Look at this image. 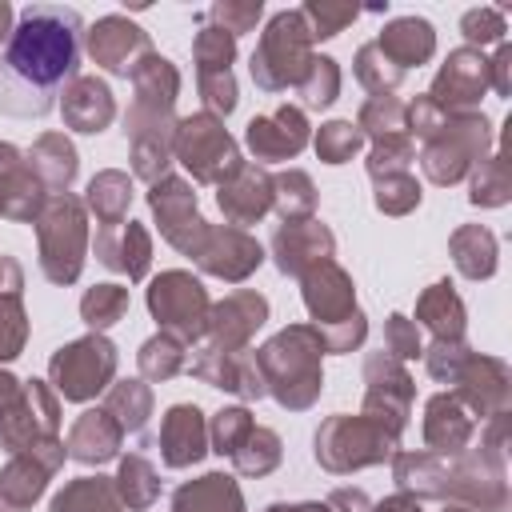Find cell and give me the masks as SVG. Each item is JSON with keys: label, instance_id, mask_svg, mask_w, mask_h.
Wrapping results in <instances>:
<instances>
[{"label": "cell", "instance_id": "obj_1", "mask_svg": "<svg viewBox=\"0 0 512 512\" xmlns=\"http://www.w3.org/2000/svg\"><path fill=\"white\" fill-rule=\"evenodd\" d=\"M80 16L64 4H32L0 48V112L44 116L80 68Z\"/></svg>", "mask_w": 512, "mask_h": 512}]
</instances>
